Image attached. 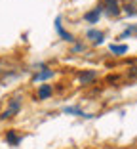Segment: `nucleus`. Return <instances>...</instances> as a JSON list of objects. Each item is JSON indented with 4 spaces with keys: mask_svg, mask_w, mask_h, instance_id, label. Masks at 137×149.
I'll list each match as a JSON object with an SVG mask.
<instances>
[{
    "mask_svg": "<svg viewBox=\"0 0 137 149\" xmlns=\"http://www.w3.org/2000/svg\"><path fill=\"white\" fill-rule=\"evenodd\" d=\"M101 12H105L107 15H111V17H114V15H118L120 12H122V8H120V2L118 0H101Z\"/></svg>",
    "mask_w": 137,
    "mask_h": 149,
    "instance_id": "obj_1",
    "label": "nucleus"
},
{
    "mask_svg": "<svg viewBox=\"0 0 137 149\" xmlns=\"http://www.w3.org/2000/svg\"><path fill=\"white\" fill-rule=\"evenodd\" d=\"M19 109H21V100L19 97H13V100H10V105H8V109L4 111V113L0 115V118H12V117H15V115L19 113Z\"/></svg>",
    "mask_w": 137,
    "mask_h": 149,
    "instance_id": "obj_2",
    "label": "nucleus"
},
{
    "mask_svg": "<svg viewBox=\"0 0 137 149\" xmlns=\"http://www.w3.org/2000/svg\"><path fill=\"white\" fill-rule=\"evenodd\" d=\"M89 38V42L92 44H95V46H97V44H101L103 42V38H105V35H103L101 31H95V29H92V31H88V35H86Z\"/></svg>",
    "mask_w": 137,
    "mask_h": 149,
    "instance_id": "obj_3",
    "label": "nucleus"
},
{
    "mask_svg": "<svg viewBox=\"0 0 137 149\" xmlns=\"http://www.w3.org/2000/svg\"><path fill=\"white\" fill-rule=\"evenodd\" d=\"M93 79H95V73H93V71H84V73L78 74V80H80L82 84H89Z\"/></svg>",
    "mask_w": 137,
    "mask_h": 149,
    "instance_id": "obj_4",
    "label": "nucleus"
},
{
    "mask_svg": "<svg viewBox=\"0 0 137 149\" xmlns=\"http://www.w3.org/2000/svg\"><path fill=\"white\" fill-rule=\"evenodd\" d=\"M99 15H101V8H95L93 12H88V13H86L84 19H86V21H89V23H97Z\"/></svg>",
    "mask_w": 137,
    "mask_h": 149,
    "instance_id": "obj_5",
    "label": "nucleus"
},
{
    "mask_svg": "<svg viewBox=\"0 0 137 149\" xmlns=\"http://www.w3.org/2000/svg\"><path fill=\"white\" fill-rule=\"evenodd\" d=\"M52 96V86L50 84H42V86L38 88V97L40 100H46V97Z\"/></svg>",
    "mask_w": 137,
    "mask_h": 149,
    "instance_id": "obj_6",
    "label": "nucleus"
},
{
    "mask_svg": "<svg viewBox=\"0 0 137 149\" xmlns=\"http://www.w3.org/2000/svg\"><path fill=\"white\" fill-rule=\"evenodd\" d=\"M111 52L112 54H116V56H122V54H126L128 52V46H126V44H111Z\"/></svg>",
    "mask_w": 137,
    "mask_h": 149,
    "instance_id": "obj_7",
    "label": "nucleus"
},
{
    "mask_svg": "<svg viewBox=\"0 0 137 149\" xmlns=\"http://www.w3.org/2000/svg\"><path fill=\"white\" fill-rule=\"evenodd\" d=\"M55 29H57V33H59V35H61L65 40H69V42H72V40H74V38H72V35H69L65 29H61V23H59V19L55 21Z\"/></svg>",
    "mask_w": 137,
    "mask_h": 149,
    "instance_id": "obj_8",
    "label": "nucleus"
},
{
    "mask_svg": "<svg viewBox=\"0 0 137 149\" xmlns=\"http://www.w3.org/2000/svg\"><path fill=\"white\" fill-rule=\"evenodd\" d=\"M52 74H53V71H52V69H44V71H42V73L34 74L32 79H34V80H46V79H50Z\"/></svg>",
    "mask_w": 137,
    "mask_h": 149,
    "instance_id": "obj_9",
    "label": "nucleus"
},
{
    "mask_svg": "<svg viewBox=\"0 0 137 149\" xmlns=\"http://www.w3.org/2000/svg\"><path fill=\"white\" fill-rule=\"evenodd\" d=\"M6 140H8V143H12V145H17L19 143V136H15V132H12V130L6 134Z\"/></svg>",
    "mask_w": 137,
    "mask_h": 149,
    "instance_id": "obj_10",
    "label": "nucleus"
},
{
    "mask_svg": "<svg viewBox=\"0 0 137 149\" xmlns=\"http://www.w3.org/2000/svg\"><path fill=\"white\" fill-rule=\"evenodd\" d=\"M137 6L135 4H126V8H124V12L128 13V15H133V13H137Z\"/></svg>",
    "mask_w": 137,
    "mask_h": 149,
    "instance_id": "obj_11",
    "label": "nucleus"
}]
</instances>
